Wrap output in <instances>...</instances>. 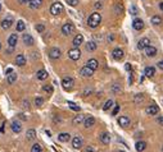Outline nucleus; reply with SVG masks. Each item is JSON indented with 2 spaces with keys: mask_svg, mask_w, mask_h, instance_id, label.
I'll use <instances>...</instances> for the list:
<instances>
[{
  "mask_svg": "<svg viewBox=\"0 0 163 152\" xmlns=\"http://www.w3.org/2000/svg\"><path fill=\"white\" fill-rule=\"evenodd\" d=\"M7 80H8V83H9V85H13V83L17 80V74L12 72L10 74H8V78H7Z\"/></svg>",
  "mask_w": 163,
  "mask_h": 152,
  "instance_id": "obj_32",
  "label": "nucleus"
},
{
  "mask_svg": "<svg viewBox=\"0 0 163 152\" xmlns=\"http://www.w3.org/2000/svg\"><path fill=\"white\" fill-rule=\"evenodd\" d=\"M144 74L146 77H149V78H152V77H154V74H155V68L153 67H146L144 69Z\"/></svg>",
  "mask_w": 163,
  "mask_h": 152,
  "instance_id": "obj_22",
  "label": "nucleus"
},
{
  "mask_svg": "<svg viewBox=\"0 0 163 152\" xmlns=\"http://www.w3.org/2000/svg\"><path fill=\"white\" fill-rule=\"evenodd\" d=\"M118 111H120V105H116L114 109H113V112H112V115H117Z\"/></svg>",
  "mask_w": 163,
  "mask_h": 152,
  "instance_id": "obj_44",
  "label": "nucleus"
},
{
  "mask_svg": "<svg viewBox=\"0 0 163 152\" xmlns=\"http://www.w3.org/2000/svg\"><path fill=\"white\" fill-rule=\"evenodd\" d=\"M84 146V141H82V138L81 137H73V139H72V147L75 148V150H80V148Z\"/></svg>",
  "mask_w": 163,
  "mask_h": 152,
  "instance_id": "obj_6",
  "label": "nucleus"
},
{
  "mask_svg": "<svg viewBox=\"0 0 163 152\" xmlns=\"http://www.w3.org/2000/svg\"><path fill=\"white\" fill-rule=\"evenodd\" d=\"M85 119H86V118H84V115H76L75 118H73L72 123L75 124V125H78V124L84 123V121H85Z\"/></svg>",
  "mask_w": 163,
  "mask_h": 152,
  "instance_id": "obj_28",
  "label": "nucleus"
},
{
  "mask_svg": "<svg viewBox=\"0 0 163 152\" xmlns=\"http://www.w3.org/2000/svg\"><path fill=\"white\" fill-rule=\"evenodd\" d=\"M0 49H1V42H0Z\"/></svg>",
  "mask_w": 163,
  "mask_h": 152,
  "instance_id": "obj_55",
  "label": "nucleus"
},
{
  "mask_svg": "<svg viewBox=\"0 0 163 152\" xmlns=\"http://www.w3.org/2000/svg\"><path fill=\"white\" fill-rule=\"evenodd\" d=\"M68 106H69L72 110H75V111H80V110H81V109H80V106H77L76 104L71 102V101H68Z\"/></svg>",
  "mask_w": 163,
  "mask_h": 152,
  "instance_id": "obj_38",
  "label": "nucleus"
},
{
  "mask_svg": "<svg viewBox=\"0 0 163 152\" xmlns=\"http://www.w3.org/2000/svg\"><path fill=\"white\" fill-rule=\"evenodd\" d=\"M82 42H84V36L82 35H77L75 38H73V47H78L80 45H81Z\"/></svg>",
  "mask_w": 163,
  "mask_h": 152,
  "instance_id": "obj_19",
  "label": "nucleus"
},
{
  "mask_svg": "<svg viewBox=\"0 0 163 152\" xmlns=\"http://www.w3.org/2000/svg\"><path fill=\"white\" fill-rule=\"evenodd\" d=\"M12 130H13L14 133H19L21 130H22V125H21L19 121H17V120H14L13 123H12Z\"/></svg>",
  "mask_w": 163,
  "mask_h": 152,
  "instance_id": "obj_20",
  "label": "nucleus"
},
{
  "mask_svg": "<svg viewBox=\"0 0 163 152\" xmlns=\"http://www.w3.org/2000/svg\"><path fill=\"white\" fill-rule=\"evenodd\" d=\"M23 42L27 45V46H32V45L35 44V40H34V37H32L31 35L25 33L23 35Z\"/></svg>",
  "mask_w": 163,
  "mask_h": 152,
  "instance_id": "obj_15",
  "label": "nucleus"
},
{
  "mask_svg": "<svg viewBox=\"0 0 163 152\" xmlns=\"http://www.w3.org/2000/svg\"><path fill=\"white\" fill-rule=\"evenodd\" d=\"M112 106H113V101H112V100H108V101H107V102L104 104V106H103V110H104V111H107V110H109Z\"/></svg>",
  "mask_w": 163,
  "mask_h": 152,
  "instance_id": "obj_35",
  "label": "nucleus"
},
{
  "mask_svg": "<svg viewBox=\"0 0 163 152\" xmlns=\"http://www.w3.org/2000/svg\"><path fill=\"white\" fill-rule=\"evenodd\" d=\"M121 152H125V151H121Z\"/></svg>",
  "mask_w": 163,
  "mask_h": 152,
  "instance_id": "obj_56",
  "label": "nucleus"
},
{
  "mask_svg": "<svg viewBox=\"0 0 163 152\" xmlns=\"http://www.w3.org/2000/svg\"><path fill=\"white\" fill-rule=\"evenodd\" d=\"M131 14H136V8L131 7Z\"/></svg>",
  "mask_w": 163,
  "mask_h": 152,
  "instance_id": "obj_50",
  "label": "nucleus"
},
{
  "mask_svg": "<svg viewBox=\"0 0 163 152\" xmlns=\"http://www.w3.org/2000/svg\"><path fill=\"white\" fill-rule=\"evenodd\" d=\"M80 74H81L82 77H85V78H89V77H91L94 74V70L91 69V68H89L87 65H85L84 68H81V70H80Z\"/></svg>",
  "mask_w": 163,
  "mask_h": 152,
  "instance_id": "obj_7",
  "label": "nucleus"
},
{
  "mask_svg": "<svg viewBox=\"0 0 163 152\" xmlns=\"http://www.w3.org/2000/svg\"><path fill=\"white\" fill-rule=\"evenodd\" d=\"M157 65H158V68H159V69H161V70H163V60L158 61V64H157Z\"/></svg>",
  "mask_w": 163,
  "mask_h": 152,
  "instance_id": "obj_46",
  "label": "nucleus"
},
{
  "mask_svg": "<svg viewBox=\"0 0 163 152\" xmlns=\"http://www.w3.org/2000/svg\"><path fill=\"white\" fill-rule=\"evenodd\" d=\"M17 42H18V36H17V33H12L9 36V38H8V44H9V46L14 47L17 45Z\"/></svg>",
  "mask_w": 163,
  "mask_h": 152,
  "instance_id": "obj_14",
  "label": "nucleus"
},
{
  "mask_svg": "<svg viewBox=\"0 0 163 152\" xmlns=\"http://www.w3.org/2000/svg\"><path fill=\"white\" fill-rule=\"evenodd\" d=\"M84 152H96V148L94 147V146H87L84 150Z\"/></svg>",
  "mask_w": 163,
  "mask_h": 152,
  "instance_id": "obj_41",
  "label": "nucleus"
},
{
  "mask_svg": "<svg viewBox=\"0 0 163 152\" xmlns=\"http://www.w3.org/2000/svg\"><path fill=\"white\" fill-rule=\"evenodd\" d=\"M18 116H19V118H21V119H22V120H27V118H26V116H25V115H23V114H19Z\"/></svg>",
  "mask_w": 163,
  "mask_h": 152,
  "instance_id": "obj_48",
  "label": "nucleus"
},
{
  "mask_svg": "<svg viewBox=\"0 0 163 152\" xmlns=\"http://www.w3.org/2000/svg\"><path fill=\"white\" fill-rule=\"evenodd\" d=\"M68 3V5H71V7H76L77 4H78V0H66Z\"/></svg>",
  "mask_w": 163,
  "mask_h": 152,
  "instance_id": "obj_42",
  "label": "nucleus"
},
{
  "mask_svg": "<svg viewBox=\"0 0 163 152\" xmlns=\"http://www.w3.org/2000/svg\"><path fill=\"white\" fill-rule=\"evenodd\" d=\"M26 138H27V141H32V139H35L36 138V130L35 129H28L27 134H26Z\"/></svg>",
  "mask_w": 163,
  "mask_h": 152,
  "instance_id": "obj_27",
  "label": "nucleus"
},
{
  "mask_svg": "<svg viewBox=\"0 0 163 152\" xmlns=\"http://www.w3.org/2000/svg\"><path fill=\"white\" fill-rule=\"evenodd\" d=\"M145 111H146L148 115H157L159 112V107L157 105H152V106H148L145 109Z\"/></svg>",
  "mask_w": 163,
  "mask_h": 152,
  "instance_id": "obj_12",
  "label": "nucleus"
},
{
  "mask_svg": "<svg viewBox=\"0 0 163 152\" xmlns=\"http://www.w3.org/2000/svg\"><path fill=\"white\" fill-rule=\"evenodd\" d=\"M12 72H13V69H12V68H9V69H8V70H7V73H8V74H10V73H12Z\"/></svg>",
  "mask_w": 163,
  "mask_h": 152,
  "instance_id": "obj_52",
  "label": "nucleus"
},
{
  "mask_svg": "<svg viewBox=\"0 0 163 152\" xmlns=\"http://www.w3.org/2000/svg\"><path fill=\"white\" fill-rule=\"evenodd\" d=\"M73 31H75V26L72 23H66V25H63V27H62V33L66 36L72 35Z\"/></svg>",
  "mask_w": 163,
  "mask_h": 152,
  "instance_id": "obj_3",
  "label": "nucleus"
},
{
  "mask_svg": "<svg viewBox=\"0 0 163 152\" xmlns=\"http://www.w3.org/2000/svg\"><path fill=\"white\" fill-rule=\"evenodd\" d=\"M30 1H31V0H18V3H19V4H22V5L27 4V3L30 4Z\"/></svg>",
  "mask_w": 163,
  "mask_h": 152,
  "instance_id": "obj_45",
  "label": "nucleus"
},
{
  "mask_svg": "<svg viewBox=\"0 0 163 152\" xmlns=\"http://www.w3.org/2000/svg\"><path fill=\"white\" fill-rule=\"evenodd\" d=\"M43 89L46 92V93H49V95H52V93H53V86H50V85H48V86H44Z\"/></svg>",
  "mask_w": 163,
  "mask_h": 152,
  "instance_id": "obj_39",
  "label": "nucleus"
},
{
  "mask_svg": "<svg viewBox=\"0 0 163 152\" xmlns=\"http://www.w3.org/2000/svg\"><path fill=\"white\" fill-rule=\"evenodd\" d=\"M123 55H125V52H123L122 49H114L113 52H112V56H113V59H116V60H121V59L123 58Z\"/></svg>",
  "mask_w": 163,
  "mask_h": 152,
  "instance_id": "obj_10",
  "label": "nucleus"
},
{
  "mask_svg": "<svg viewBox=\"0 0 163 152\" xmlns=\"http://www.w3.org/2000/svg\"><path fill=\"white\" fill-rule=\"evenodd\" d=\"M144 100V95L143 93H138V95H136V96L134 97V101H135V102H141V101H143Z\"/></svg>",
  "mask_w": 163,
  "mask_h": 152,
  "instance_id": "obj_37",
  "label": "nucleus"
},
{
  "mask_svg": "<svg viewBox=\"0 0 163 152\" xmlns=\"http://www.w3.org/2000/svg\"><path fill=\"white\" fill-rule=\"evenodd\" d=\"M73 85H75V80L71 78V77H64L62 79V86H63L64 89H71L73 87Z\"/></svg>",
  "mask_w": 163,
  "mask_h": 152,
  "instance_id": "obj_4",
  "label": "nucleus"
},
{
  "mask_svg": "<svg viewBox=\"0 0 163 152\" xmlns=\"http://www.w3.org/2000/svg\"><path fill=\"white\" fill-rule=\"evenodd\" d=\"M86 65H87L89 68H91L93 70H96L98 67H99V63H98L96 59H90V60L86 63Z\"/></svg>",
  "mask_w": 163,
  "mask_h": 152,
  "instance_id": "obj_21",
  "label": "nucleus"
},
{
  "mask_svg": "<svg viewBox=\"0 0 163 152\" xmlns=\"http://www.w3.org/2000/svg\"><path fill=\"white\" fill-rule=\"evenodd\" d=\"M118 124L122 128H127L130 125V119L127 118V116H120V118H118Z\"/></svg>",
  "mask_w": 163,
  "mask_h": 152,
  "instance_id": "obj_13",
  "label": "nucleus"
},
{
  "mask_svg": "<svg viewBox=\"0 0 163 152\" xmlns=\"http://www.w3.org/2000/svg\"><path fill=\"white\" fill-rule=\"evenodd\" d=\"M62 12H63V5H62L61 3H54V4L50 7V13H52L53 16H59Z\"/></svg>",
  "mask_w": 163,
  "mask_h": 152,
  "instance_id": "obj_2",
  "label": "nucleus"
},
{
  "mask_svg": "<svg viewBox=\"0 0 163 152\" xmlns=\"http://www.w3.org/2000/svg\"><path fill=\"white\" fill-rule=\"evenodd\" d=\"M12 23H13V19H12L10 17H8V18H5V19H3V22H1L3 29H9L10 26H12Z\"/></svg>",
  "mask_w": 163,
  "mask_h": 152,
  "instance_id": "obj_17",
  "label": "nucleus"
},
{
  "mask_svg": "<svg viewBox=\"0 0 163 152\" xmlns=\"http://www.w3.org/2000/svg\"><path fill=\"white\" fill-rule=\"evenodd\" d=\"M44 104V98L43 97H36L35 98V105L36 106H41Z\"/></svg>",
  "mask_w": 163,
  "mask_h": 152,
  "instance_id": "obj_40",
  "label": "nucleus"
},
{
  "mask_svg": "<svg viewBox=\"0 0 163 152\" xmlns=\"http://www.w3.org/2000/svg\"><path fill=\"white\" fill-rule=\"evenodd\" d=\"M100 142L104 143V145H109V142H111V136H109V133H102L100 134Z\"/></svg>",
  "mask_w": 163,
  "mask_h": 152,
  "instance_id": "obj_18",
  "label": "nucleus"
},
{
  "mask_svg": "<svg viewBox=\"0 0 163 152\" xmlns=\"http://www.w3.org/2000/svg\"><path fill=\"white\" fill-rule=\"evenodd\" d=\"M46 78H48V72H46V70L41 69V70L37 72V79L44 80V79H46Z\"/></svg>",
  "mask_w": 163,
  "mask_h": 152,
  "instance_id": "obj_30",
  "label": "nucleus"
},
{
  "mask_svg": "<svg viewBox=\"0 0 163 152\" xmlns=\"http://www.w3.org/2000/svg\"><path fill=\"white\" fill-rule=\"evenodd\" d=\"M59 142H68L71 139V134L69 133H61L58 136Z\"/></svg>",
  "mask_w": 163,
  "mask_h": 152,
  "instance_id": "obj_25",
  "label": "nucleus"
},
{
  "mask_svg": "<svg viewBox=\"0 0 163 152\" xmlns=\"http://www.w3.org/2000/svg\"><path fill=\"white\" fill-rule=\"evenodd\" d=\"M49 56H50V59H59L61 58V50L58 49V47H53V49H50V51H49Z\"/></svg>",
  "mask_w": 163,
  "mask_h": 152,
  "instance_id": "obj_11",
  "label": "nucleus"
},
{
  "mask_svg": "<svg viewBox=\"0 0 163 152\" xmlns=\"http://www.w3.org/2000/svg\"><path fill=\"white\" fill-rule=\"evenodd\" d=\"M159 8H161V10H163V3H159Z\"/></svg>",
  "mask_w": 163,
  "mask_h": 152,
  "instance_id": "obj_53",
  "label": "nucleus"
},
{
  "mask_svg": "<svg viewBox=\"0 0 163 152\" xmlns=\"http://www.w3.org/2000/svg\"><path fill=\"white\" fill-rule=\"evenodd\" d=\"M25 28H26L25 22H23V20H18V22H17V31L22 32V31H25Z\"/></svg>",
  "mask_w": 163,
  "mask_h": 152,
  "instance_id": "obj_33",
  "label": "nucleus"
},
{
  "mask_svg": "<svg viewBox=\"0 0 163 152\" xmlns=\"http://www.w3.org/2000/svg\"><path fill=\"white\" fill-rule=\"evenodd\" d=\"M36 29H37V32H44V31H45V26H44V25H37Z\"/></svg>",
  "mask_w": 163,
  "mask_h": 152,
  "instance_id": "obj_43",
  "label": "nucleus"
},
{
  "mask_svg": "<svg viewBox=\"0 0 163 152\" xmlns=\"http://www.w3.org/2000/svg\"><path fill=\"white\" fill-rule=\"evenodd\" d=\"M16 64L19 65V67H23V65L26 64V58H25V55H22V54L17 55V58H16Z\"/></svg>",
  "mask_w": 163,
  "mask_h": 152,
  "instance_id": "obj_23",
  "label": "nucleus"
},
{
  "mask_svg": "<svg viewBox=\"0 0 163 152\" xmlns=\"http://www.w3.org/2000/svg\"><path fill=\"white\" fill-rule=\"evenodd\" d=\"M149 45H150L149 38L144 37V38H141V40L138 42V49H139V50H145V47H148Z\"/></svg>",
  "mask_w": 163,
  "mask_h": 152,
  "instance_id": "obj_9",
  "label": "nucleus"
},
{
  "mask_svg": "<svg viewBox=\"0 0 163 152\" xmlns=\"http://www.w3.org/2000/svg\"><path fill=\"white\" fill-rule=\"evenodd\" d=\"M100 22H102V16L99 13H93L87 19V25L91 28H96L100 25Z\"/></svg>",
  "mask_w": 163,
  "mask_h": 152,
  "instance_id": "obj_1",
  "label": "nucleus"
},
{
  "mask_svg": "<svg viewBox=\"0 0 163 152\" xmlns=\"http://www.w3.org/2000/svg\"><path fill=\"white\" fill-rule=\"evenodd\" d=\"M125 68H126V69H127V70H131V65H130V64H129V63H127V64L125 65Z\"/></svg>",
  "mask_w": 163,
  "mask_h": 152,
  "instance_id": "obj_49",
  "label": "nucleus"
},
{
  "mask_svg": "<svg viewBox=\"0 0 163 152\" xmlns=\"http://www.w3.org/2000/svg\"><path fill=\"white\" fill-rule=\"evenodd\" d=\"M135 148H136V151L143 152V151L145 150V148H146V143L143 142V141H139V142L135 145Z\"/></svg>",
  "mask_w": 163,
  "mask_h": 152,
  "instance_id": "obj_29",
  "label": "nucleus"
},
{
  "mask_svg": "<svg viewBox=\"0 0 163 152\" xmlns=\"http://www.w3.org/2000/svg\"><path fill=\"white\" fill-rule=\"evenodd\" d=\"M132 27H134V29H136V31H141V29L144 28L143 19H140V18H136V19H134V22H132Z\"/></svg>",
  "mask_w": 163,
  "mask_h": 152,
  "instance_id": "obj_8",
  "label": "nucleus"
},
{
  "mask_svg": "<svg viewBox=\"0 0 163 152\" xmlns=\"http://www.w3.org/2000/svg\"><path fill=\"white\" fill-rule=\"evenodd\" d=\"M41 151H43V148H41V146L39 143H35L31 148V152H41Z\"/></svg>",
  "mask_w": 163,
  "mask_h": 152,
  "instance_id": "obj_36",
  "label": "nucleus"
},
{
  "mask_svg": "<svg viewBox=\"0 0 163 152\" xmlns=\"http://www.w3.org/2000/svg\"><path fill=\"white\" fill-rule=\"evenodd\" d=\"M0 10H1V4H0Z\"/></svg>",
  "mask_w": 163,
  "mask_h": 152,
  "instance_id": "obj_54",
  "label": "nucleus"
},
{
  "mask_svg": "<svg viewBox=\"0 0 163 152\" xmlns=\"http://www.w3.org/2000/svg\"><path fill=\"white\" fill-rule=\"evenodd\" d=\"M68 56H69V59H72V60H78L80 56H81V51L78 50V47H73V49H71L69 51H68Z\"/></svg>",
  "mask_w": 163,
  "mask_h": 152,
  "instance_id": "obj_5",
  "label": "nucleus"
},
{
  "mask_svg": "<svg viewBox=\"0 0 163 152\" xmlns=\"http://www.w3.org/2000/svg\"><path fill=\"white\" fill-rule=\"evenodd\" d=\"M145 54H146V56H149V58H153V56L157 55V49L149 45L148 47H145Z\"/></svg>",
  "mask_w": 163,
  "mask_h": 152,
  "instance_id": "obj_16",
  "label": "nucleus"
},
{
  "mask_svg": "<svg viewBox=\"0 0 163 152\" xmlns=\"http://www.w3.org/2000/svg\"><path fill=\"white\" fill-rule=\"evenodd\" d=\"M43 5V0H31L30 1V7L32 9H39Z\"/></svg>",
  "mask_w": 163,
  "mask_h": 152,
  "instance_id": "obj_26",
  "label": "nucleus"
},
{
  "mask_svg": "<svg viewBox=\"0 0 163 152\" xmlns=\"http://www.w3.org/2000/svg\"><path fill=\"white\" fill-rule=\"evenodd\" d=\"M86 50L87 51H95L96 50V44L94 41H89L86 44Z\"/></svg>",
  "mask_w": 163,
  "mask_h": 152,
  "instance_id": "obj_31",
  "label": "nucleus"
},
{
  "mask_svg": "<svg viewBox=\"0 0 163 152\" xmlns=\"http://www.w3.org/2000/svg\"><path fill=\"white\" fill-rule=\"evenodd\" d=\"M152 23H153V25L159 26V25L162 23V18L159 17V16H153V17H152Z\"/></svg>",
  "mask_w": 163,
  "mask_h": 152,
  "instance_id": "obj_34",
  "label": "nucleus"
},
{
  "mask_svg": "<svg viewBox=\"0 0 163 152\" xmlns=\"http://www.w3.org/2000/svg\"><path fill=\"white\" fill-rule=\"evenodd\" d=\"M95 8H98V9L102 8V4H100V3H96V4H95Z\"/></svg>",
  "mask_w": 163,
  "mask_h": 152,
  "instance_id": "obj_51",
  "label": "nucleus"
},
{
  "mask_svg": "<svg viewBox=\"0 0 163 152\" xmlns=\"http://www.w3.org/2000/svg\"><path fill=\"white\" fill-rule=\"evenodd\" d=\"M157 121H158L159 124H163V116H158V118H157Z\"/></svg>",
  "mask_w": 163,
  "mask_h": 152,
  "instance_id": "obj_47",
  "label": "nucleus"
},
{
  "mask_svg": "<svg viewBox=\"0 0 163 152\" xmlns=\"http://www.w3.org/2000/svg\"><path fill=\"white\" fill-rule=\"evenodd\" d=\"M94 124H95V119H94L93 116H89V118H86L85 119V121H84V125L86 128H91Z\"/></svg>",
  "mask_w": 163,
  "mask_h": 152,
  "instance_id": "obj_24",
  "label": "nucleus"
}]
</instances>
